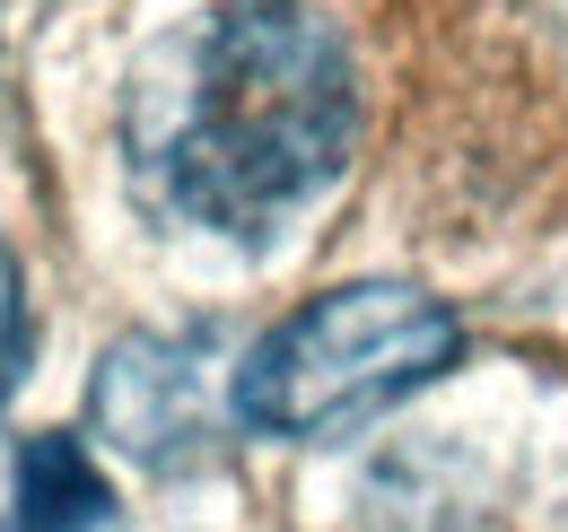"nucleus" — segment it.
Returning <instances> with one entry per match:
<instances>
[{
    "instance_id": "f257e3e1",
    "label": "nucleus",
    "mask_w": 568,
    "mask_h": 532,
    "mask_svg": "<svg viewBox=\"0 0 568 532\" xmlns=\"http://www.w3.org/2000/svg\"><path fill=\"white\" fill-rule=\"evenodd\" d=\"M358 149V62L315 0H211L123 88V166L158 218L227 245L281 236Z\"/></svg>"
},
{
    "instance_id": "f03ea898",
    "label": "nucleus",
    "mask_w": 568,
    "mask_h": 532,
    "mask_svg": "<svg viewBox=\"0 0 568 532\" xmlns=\"http://www.w3.org/2000/svg\"><path fill=\"white\" fill-rule=\"evenodd\" d=\"M464 324L412 279H342L236 358V428L281 446H342L394 401L437 385Z\"/></svg>"
},
{
    "instance_id": "7ed1b4c3",
    "label": "nucleus",
    "mask_w": 568,
    "mask_h": 532,
    "mask_svg": "<svg viewBox=\"0 0 568 532\" xmlns=\"http://www.w3.org/2000/svg\"><path fill=\"white\" fill-rule=\"evenodd\" d=\"M97 437L141 471H202L219 463V428L236 419V358L219 324L184 332H123L88 376Z\"/></svg>"
},
{
    "instance_id": "20e7f679",
    "label": "nucleus",
    "mask_w": 568,
    "mask_h": 532,
    "mask_svg": "<svg viewBox=\"0 0 568 532\" xmlns=\"http://www.w3.org/2000/svg\"><path fill=\"white\" fill-rule=\"evenodd\" d=\"M114 524V489L88 463L71 428H44L18 454V532H105Z\"/></svg>"
},
{
    "instance_id": "39448f33",
    "label": "nucleus",
    "mask_w": 568,
    "mask_h": 532,
    "mask_svg": "<svg viewBox=\"0 0 568 532\" xmlns=\"http://www.w3.org/2000/svg\"><path fill=\"white\" fill-rule=\"evenodd\" d=\"M27 349H36V315H27V279H18V254L0 245V401L18 393V376H27Z\"/></svg>"
},
{
    "instance_id": "423d86ee",
    "label": "nucleus",
    "mask_w": 568,
    "mask_h": 532,
    "mask_svg": "<svg viewBox=\"0 0 568 532\" xmlns=\"http://www.w3.org/2000/svg\"><path fill=\"white\" fill-rule=\"evenodd\" d=\"M0 524H18V446L0 437Z\"/></svg>"
}]
</instances>
